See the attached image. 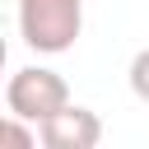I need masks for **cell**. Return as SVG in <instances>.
<instances>
[{"label": "cell", "mask_w": 149, "mask_h": 149, "mask_svg": "<svg viewBox=\"0 0 149 149\" xmlns=\"http://www.w3.org/2000/svg\"><path fill=\"white\" fill-rule=\"evenodd\" d=\"M65 102H70V84L56 70H47V65H23L5 84V107L14 116L33 121V126H42L47 116H56Z\"/></svg>", "instance_id": "cell-2"}, {"label": "cell", "mask_w": 149, "mask_h": 149, "mask_svg": "<svg viewBox=\"0 0 149 149\" xmlns=\"http://www.w3.org/2000/svg\"><path fill=\"white\" fill-rule=\"evenodd\" d=\"M42 144L47 149H93L102 140V121L93 107H79V102H65L56 116H47L37 126Z\"/></svg>", "instance_id": "cell-3"}, {"label": "cell", "mask_w": 149, "mask_h": 149, "mask_svg": "<svg viewBox=\"0 0 149 149\" xmlns=\"http://www.w3.org/2000/svg\"><path fill=\"white\" fill-rule=\"evenodd\" d=\"M0 140H5V144H14V149H33L42 135H37V126H33V121L23 126V116H14V112H9V116L0 121Z\"/></svg>", "instance_id": "cell-4"}, {"label": "cell", "mask_w": 149, "mask_h": 149, "mask_svg": "<svg viewBox=\"0 0 149 149\" xmlns=\"http://www.w3.org/2000/svg\"><path fill=\"white\" fill-rule=\"evenodd\" d=\"M19 37L37 56H61L84 33V0H14Z\"/></svg>", "instance_id": "cell-1"}, {"label": "cell", "mask_w": 149, "mask_h": 149, "mask_svg": "<svg viewBox=\"0 0 149 149\" xmlns=\"http://www.w3.org/2000/svg\"><path fill=\"white\" fill-rule=\"evenodd\" d=\"M126 84H130V93H135L140 102H149V47L130 56V70H126Z\"/></svg>", "instance_id": "cell-5"}]
</instances>
